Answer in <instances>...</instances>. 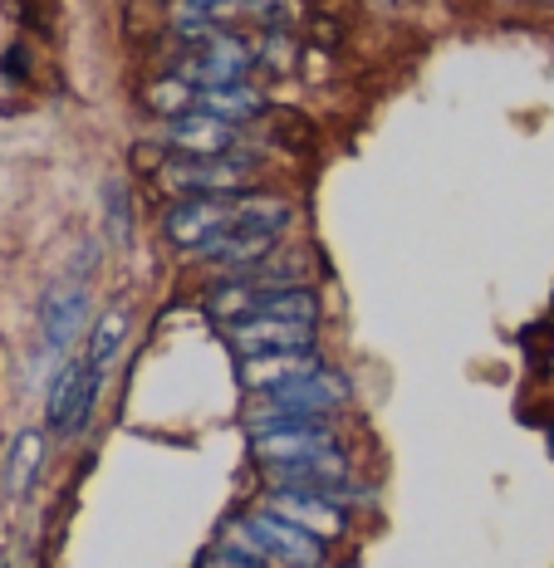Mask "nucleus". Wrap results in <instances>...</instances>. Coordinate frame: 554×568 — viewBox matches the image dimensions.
Listing matches in <instances>:
<instances>
[{
    "instance_id": "obj_1",
    "label": "nucleus",
    "mask_w": 554,
    "mask_h": 568,
    "mask_svg": "<svg viewBox=\"0 0 554 568\" xmlns=\"http://www.w3.org/2000/svg\"><path fill=\"white\" fill-rule=\"evenodd\" d=\"M226 549L241 554V559L285 564V568H320L324 564V539L304 535L300 525L270 515L265 505L261 510H251L245 519H235V525L226 529Z\"/></svg>"
},
{
    "instance_id": "obj_2",
    "label": "nucleus",
    "mask_w": 554,
    "mask_h": 568,
    "mask_svg": "<svg viewBox=\"0 0 554 568\" xmlns=\"http://www.w3.org/2000/svg\"><path fill=\"white\" fill-rule=\"evenodd\" d=\"M349 402V383L329 368H314L290 383H275L265 393H255V402L245 407V426L261 422H294V417H329Z\"/></svg>"
},
{
    "instance_id": "obj_3",
    "label": "nucleus",
    "mask_w": 554,
    "mask_h": 568,
    "mask_svg": "<svg viewBox=\"0 0 554 568\" xmlns=\"http://www.w3.org/2000/svg\"><path fill=\"white\" fill-rule=\"evenodd\" d=\"M329 452H339V436L329 432L324 417H294V422H261L251 426V456L255 466H304L320 460Z\"/></svg>"
},
{
    "instance_id": "obj_4",
    "label": "nucleus",
    "mask_w": 554,
    "mask_h": 568,
    "mask_svg": "<svg viewBox=\"0 0 554 568\" xmlns=\"http://www.w3.org/2000/svg\"><path fill=\"white\" fill-rule=\"evenodd\" d=\"M99 383L103 377L89 368V358H69L64 368L54 373L50 397H44V422H50V432H59V436L84 432L93 397H99Z\"/></svg>"
},
{
    "instance_id": "obj_5",
    "label": "nucleus",
    "mask_w": 554,
    "mask_h": 568,
    "mask_svg": "<svg viewBox=\"0 0 554 568\" xmlns=\"http://www.w3.org/2000/svg\"><path fill=\"white\" fill-rule=\"evenodd\" d=\"M251 162L226 152V158H177L158 182L182 196H235L241 186H251Z\"/></svg>"
},
{
    "instance_id": "obj_6",
    "label": "nucleus",
    "mask_w": 554,
    "mask_h": 568,
    "mask_svg": "<svg viewBox=\"0 0 554 568\" xmlns=\"http://www.w3.org/2000/svg\"><path fill=\"white\" fill-rule=\"evenodd\" d=\"M255 64V50L245 40H235V34L216 30L211 40L192 44V54L182 59V79L192 89H207V84H235V79H245Z\"/></svg>"
},
{
    "instance_id": "obj_7",
    "label": "nucleus",
    "mask_w": 554,
    "mask_h": 568,
    "mask_svg": "<svg viewBox=\"0 0 554 568\" xmlns=\"http://www.w3.org/2000/svg\"><path fill=\"white\" fill-rule=\"evenodd\" d=\"M158 138L168 142L177 158H226L231 142H235V128L226 123V118H211L202 109H187V113L168 118Z\"/></svg>"
},
{
    "instance_id": "obj_8",
    "label": "nucleus",
    "mask_w": 554,
    "mask_h": 568,
    "mask_svg": "<svg viewBox=\"0 0 554 568\" xmlns=\"http://www.w3.org/2000/svg\"><path fill=\"white\" fill-rule=\"evenodd\" d=\"M265 510L280 515V519H290V525H300L304 535H314V539H339L349 529L344 505H334L320 490H270L265 495Z\"/></svg>"
},
{
    "instance_id": "obj_9",
    "label": "nucleus",
    "mask_w": 554,
    "mask_h": 568,
    "mask_svg": "<svg viewBox=\"0 0 554 568\" xmlns=\"http://www.w3.org/2000/svg\"><path fill=\"white\" fill-rule=\"evenodd\" d=\"M84 318H89V284L84 280H59L40 304V324H44V348L64 353L69 343L84 334Z\"/></svg>"
},
{
    "instance_id": "obj_10",
    "label": "nucleus",
    "mask_w": 554,
    "mask_h": 568,
    "mask_svg": "<svg viewBox=\"0 0 554 568\" xmlns=\"http://www.w3.org/2000/svg\"><path fill=\"white\" fill-rule=\"evenodd\" d=\"M231 206H235V196H182L168 211V221H162V226H168L172 245L192 251V245H202L207 235H216V231L231 226Z\"/></svg>"
},
{
    "instance_id": "obj_11",
    "label": "nucleus",
    "mask_w": 554,
    "mask_h": 568,
    "mask_svg": "<svg viewBox=\"0 0 554 568\" xmlns=\"http://www.w3.org/2000/svg\"><path fill=\"white\" fill-rule=\"evenodd\" d=\"M226 334L241 353H285V348H314L320 324H290V318H231Z\"/></svg>"
},
{
    "instance_id": "obj_12",
    "label": "nucleus",
    "mask_w": 554,
    "mask_h": 568,
    "mask_svg": "<svg viewBox=\"0 0 554 568\" xmlns=\"http://www.w3.org/2000/svg\"><path fill=\"white\" fill-rule=\"evenodd\" d=\"M275 241L280 235H270V231H251V226H226V231H216V235H207L202 245H192V255L197 260H207V265H226V270H251V265H261V260L275 251Z\"/></svg>"
},
{
    "instance_id": "obj_13",
    "label": "nucleus",
    "mask_w": 554,
    "mask_h": 568,
    "mask_svg": "<svg viewBox=\"0 0 554 568\" xmlns=\"http://www.w3.org/2000/svg\"><path fill=\"white\" fill-rule=\"evenodd\" d=\"M314 368H324V363H320V353H314V348L245 353V363H241V383L251 387V393H265V387L290 383V377H304V373H314Z\"/></svg>"
},
{
    "instance_id": "obj_14",
    "label": "nucleus",
    "mask_w": 554,
    "mask_h": 568,
    "mask_svg": "<svg viewBox=\"0 0 554 568\" xmlns=\"http://www.w3.org/2000/svg\"><path fill=\"white\" fill-rule=\"evenodd\" d=\"M192 109H202L211 118H226L235 128V123H251V118L265 113V93L251 89L245 79H235V84H207V89H197Z\"/></svg>"
},
{
    "instance_id": "obj_15",
    "label": "nucleus",
    "mask_w": 554,
    "mask_h": 568,
    "mask_svg": "<svg viewBox=\"0 0 554 568\" xmlns=\"http://www.w3.org/2000/svg\"><path fill=\"white\" fill-rule=\"evenodd\" d=\"M128 324H133V314H128V304H109L99 318H93V334H89V368L93 373H109L118 363V353H123L128 343Z\"/></svg>"
},
{
    "instance_id": "obj_16",
    "label": "nucleus",
    "mask_w": 554,
    "mask_h": 568,
    "mask_svg": "<svg viewBox=\"0 0 554 568\" xmlns=\"http://www.w3.org/2000/svg\"><path fill=\"white\" fill-rule=\"evenodd\" d=\"M40 470H44V432H20L6 452V495L10 500H26Z\"/></svg>"
},
{
    "instance_id": "obj_17",
    "label": "nucleus",
    "mask_w": 554,
    "mask_h": 568,
    "mask_svg": "<svg viewBox=\"0 0 554 568\" xmlns=\"http://www.w3.org/2000/svg\"><path fill=\"white\" fill-rule=\"evenodd\" d=\"M192 99H197V89L187 84V79H162V84H152V93H148L152 109L168 113V118L187 113V109H192Z\"/></svg>"
},
{
    "instance_id": "obj_18",
    "label": "nucleus",
    "mask_w": 554,
    "mask_h": 568,
    "mask_svg": "<svg viewBox=\"0 0 554 568\" xmlns=\"http://www.w3.org/2000/svg\"><path fill=\"white\" fill-rule=\"evenodd\" d=\"M255 64H265L270 74H290L294 69V40L285 30H265L261 50H255Z\"/></svg>"
},
{
    "instance_id": "obj_19",
    "label": "nucleus",
    "mask_w": 554,
    "mask_h": 568,
    "mask_svg": "<svg viewBox=\"0 0 554 568\" xmlns=\"http://www.w3.org/2000/svg\"><path fill=\"white\" fill-rule=\"evenodd\" d=\"M109 221H113V241H128V186L109 182Z\"/></svg>"
},
{
    "instance_id": "obj_20",
    "label": "nucleus",
    "mask_w": 554,
    "mask_h": 568,
    "mask_svg": "<svg viewBox=\"0 0 554 568\" xmlns=\"http://www.w3.org/2000/svg\"><path fill=\"white\" fill-rule=\"evenodd\" d=\"M187 6H197L202 16H211V20H226V16H235L241 10V0H187Z\"/></svg>"
},
{
    "instance_id": "obj_21",
    "label": "nucleus",
    "mask_w": 554,
    "mask_h": 568,
    "mask_svg": "<svg viewBox=\"0 0 554 568\" xmlns=\"http://www.w3.org/2000/svg\"><path fill=\"white\" fill-rule=\"evenodd\" d=\"M202 568H261V564H255V559H241V554H231V549H221V554H211Z\"/></svg>"
},
{
    "instance_id": "obj_22",
    "label": "nucleus",
    "mask_w": 554,
    "mask_h": 568,
    "mask_svg": "<svg viewBox=\"0 0 554 568\" xmlns=\"http://www.w3.org/2000/svg\"><path fill=\"white\" fill-rule=\"evenodd\" d=\"M0 568H16V564H10V554H6V549H0Z\"/></svg>"
}]
</instances>
